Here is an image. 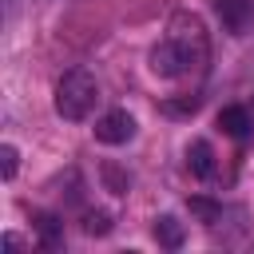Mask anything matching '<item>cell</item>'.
Returning a JSON list of instances; mask_svg holds the SVG:
<instances>
[{"mask_svg":"<svg viewBox=\"0 0 254 254\" xmlns=\"http://www.w3.org/2000/svg\"><path fill=\"white\" fill-rule=\"evenodd\" d=\"M36 238L44 250H60L64 246V222L56 214H36Z\"/></svg>","mask_w":254,"mask_h":254,"instance_id":"9c48e42d","label":"cell"},{"mask_svg":"<svg viewBox=\"0 0 254 254\" xmlns=\"http://www.w3.org/2000/svg\"><path fill=\"white\" fill-rule=\"evenodd\" d=\"M198 103H202L198 95H183V99H167V103H163V111H167V115H194V111H198Z\"/></svg>","mask_w":254,"mask_h":254,"instance_id":"4fadbf2b","label":"cell"},{"mask_svg":"<svg viewBox=\"0 0 254 254\" xmlns=\"http://www.w3.org/2000/svg\"><path fill=\"white\" fill-rule=\"evenodd\" d=\"M83 234H95V238L111 234V214L107 210H87L83 214Z\"/></svg>","mask_w":254,"mask_h":254,"instance_id":"8fae6325","label":"cell"},{"mask_svg":"<svg viewBox=\"0 0 254 254\" xmlns=\"http://www.w3.org/2000/svg\"><path fill=\"white\" fill-rule=\"evenodd\" d=\"M16 167H20V151H16L12 143H4V147H0V175L12 183V179H16Z\"/></svg>","mask_w":254,"mask_h":254,"instance_id":"5bb4252c","label":"cell"},{"mask_svg":"<svg viewBox=\"0 0 254 254\" xmlns=\"http://www.w3.org/2000/svg\"><path fill=\"white\" fill-rule=\"evenodd\" d=\"M151 71L155 75H163V79H179V75H187V64H183V56H179V48H175V40L167 36V40H159L155 48H151Z\"/></svg>","mask_w":254,"mask_h":254,"instance_id":"277c9868","label":"cell"},{"mask_svg":"<svg viewBox=\"0 0 254 254\" xmlns=\"http://www.w3.org/2000/svg\"><path fill=\"white\" fill-rule=\"evenodd\" d=\"M91 131H95V139H99L103 147H119V143L135 139V115H131V111H123V107H115V111L99 115Z\"/></svg>","mask_w":254,"mask_h":254,"instance_id":"3957f363","label":"cell"},{"mask_svg":"<svg viewBox=\"0 0 254 254\" xmlns=\"http://www.w3.org/2000/svg\"><path fill=\"white\" fill-rule=\"evenodd\" d=\"M99 103V83L87 67H71L56 83V115L67 123H83Z\"/></svg>","mask_w":254,"mask_h":254,"instance_id":"6da1fadb","label":"cell"},{"mask_svg":"<svg viewBox=\"0 0 254 254\" xmlns=\"http://www.w3.org/2000/svg\"><path fill=\"white\" fill-rule=\"evenodd\" d=\"M103 183H107L111 194H127V187H131V179H127L115 163H103Z\"/></svg>","mask_w":254,"mask_h":254,"instance_id":"7c38bea8","label":"cell"},{"mask_svg":"<svg viewBox=\"0 0 254 254\" xmlns=\"http://www.w3.org/2000/svg\"><path fill=\"white\" fill-rule=\"evenodd\" d=\"M151 234H155V242H159L163 250H179L183 238H187V226H183L175 214H159L155 226H151Z\"/></svg>","mask_w":254,"mask_h":254,"instance_id":"8992f818","label":"cell"},{"mask_svg":"<svg viewBox=\"0 0 254 254\" xmlns=\"http://www.w3.org/2000/svg\"><path fill=\"white\" fill-rule=\"evenodd\" d=\"M218 127H222L230 139H246V135H250V127H254V119H250V111H246V107L230 103V107H222V111H218Z\"/></svg>","mask_w":254,"mask_h":254,"instance_id":"52a82bcc","label":"cell"},{"mask_svg":"<svg viewBox=\"0 0 254 254\" xmlns=\"http://www.w3.org/2000/svg\"><path fill=\"white\" fill-rule=\"evenodd\" d=\"M187 64V71H206V60H210V40H206V28L194 12H175L171 16V32H167Z\"/></svg>","mask_w":254,"mask_h":254,"instance_id":"7a4b0ae2","label":"cell"},{"mask_svg":"<svg viewBox=\"0 0 254 254\" xmlns=\"http://www.w3.org/2000/svg\"><path fill=\"white\" fill-rule=\"evenodd\" d=\"M190 214H194L202 226H210V230H214V222L222 218V206H218V202H210V198H190Z\"/></svg>","mask_w":254,"mask_h":254,"instance_id":"30bf717a","label":"cell"},{"mask_svg":"<svg viewBox=\"0 0 254 254\" xmlns=\"http://www.w3.org/2000/svg\"><path fill=\"white\" fill-rule=\"evenodd\" d=\"M187 167H190L194 179H210V175H214V151H210L206 139H194V143L187 147Z\"/></svg>","mask_w":254,"mask_h":254,"instance_id":"ba28073f","label":"cell"},{"mask_svg":"<svg viewBox=\"0 0 254 254\" xmlns=\"http://www.w3.org/2000/svg\"><path fill=\"white\" fill-rule=\"evenodd\" d=\"M214 12H218V20H222V28L230 36H242L250 28V20H254V4L250 0H214Z\"/></svg>","mask_w":254,"mask_h":254,"instance_id":"5b68a950","label":"cell"}]
</instances>
